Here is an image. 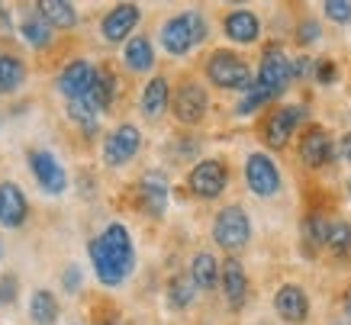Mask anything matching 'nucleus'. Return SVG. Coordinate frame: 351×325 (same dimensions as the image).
<instances>
[{
    "mask_svg": "<svg viewBox=\"0 0 351 325\" xmlns=\"http://www.w3.org/2000/svg\"><path fill=\"white\" fill-rule=\"evenodd\" d=\"M267 100H274V94H271V91H265L261 84H248L242 91V100H239V106H235V113H239V116H252L255 110H261Z\"/></svg>",
    "mask_w": 351,
    "mask_h": 325,
    "instance_id": "c756f323",
    "label": "nucleus"
},
{
    "mask_svg": "<svg viewBox=\"0 0 351 325\" xmlns=\"http://www.w3.org/2000/svg\"><path fill=\"white\" fill-rule=\"evenodd\" d=\"M348 315H351V296H348Z\"/></svg>",
    "mask_w": 351,
    "mask_h": 325,
    "instance_id": "a19ab883",
    "label": "nucleus"
},
{
    "mask_svg": "<svg viewBox=\"0 0 351 325\" xmlns=\"http://www.w3.org/2000/svg\"><path fill=\"white\" fill-rule=\"evenodd\" d=\"M297 36H300V43L303 45H309V43H316L322 36V29H319V23L316 20H303L300 23V29H297Z\"/></svg>",
    "mask_w": 351,
    "mask_h": 325,
    "instance_id": "72a5a7b5",
    "label": "nucleus"
},
{
    "mask_svg": "<svg viewBox=\"0 0 351 325\" xmlns=\"http://www.w3.org/2000/svg\"><path fill=\"white\" fill-rule=\"evenodd\" d=\"M171 106H174V116H178L181 123H191V126H193V123H200L203 116H206L210 97H206V91H203L200 84L187 81V84L178 87V94H174Z\"/></svg>",
    "mask_w": 351,
    "mask_h": 325,
    "instance_id": "f8f14e48",
    "label": "nucleus"
},
{
    "mask_svg": "<svg viewBox=\"0 0 351 325\" xmlns=\"http://www.w3.org/2000/svg\"><path fill=\"white\" fill-rule=\"evenodd\" d=\"M97 81V68L87 58H75L71 64H64V71L58 74V91L64 100H81L90 94V87Z\"/></svg>",
    "mask_w": 351,
    "mask_h": 325,
    "instance_id": "9d476101",
    "label": "nucleus"
},
{
    "mask_svg": "<svg viewBox=\"0 0 351 325\" xmlns=\"http://www.w3.org/2000/svg\"><path fill=\"white\" fill-rule=\"evenodd\" d=\"M29 216V200L20 190V184L3 180L0 184V226L3 229H20Z\"/></svg>",
    "mask_w": 351,
    "mask_h": 325,
    "instance_id": "ddd939ff",
    "label": "nucleus"
},
{
    "mask_svg": "<svg viewBox=\"0 0 351 325\" xmlns=\"http://www.w3.org/2000/svg\"><path fill=\"white\" fill-rule=\"evenodd\" d=\"M0 26L10 29V10H3V7H0Z\"/></svg>",
    "mask_w": 351,
    "mask_h": 325,
    "instance_id": "ea45409f",
    "label": "nucleus"
},
{
    "mask_svg": "<svg viewBox=\"0 0 351 325\" xmlns=\"http://www.w3.org/2000/svg\"><path fill=\"white\" fill-rule=\"evenodd\" d=\"M138 145H142V132L132 123H123L104 142V161L110 168H119V165H126V161H132L138 155Z\"/></svg>",
    "mask_w": 351,
    "mask_h": 325,
    "instance_id": "1a4fd4ad",
    "label": "nucleus"
},
{
    "mask_svg": "<svg viewBox=\"0 0 351 325\" xmlns=\"http://www.w3.org/2000/svg\"><path fill=\"white\" fill-rule=\"evenodd\" d=\"M29 319L36 325H55L58 322V303L49 290H36L29 300Z\"/></svg>",
    "mask_w": 351,
    "mask_h": 325,
    "instance_id": "a878e982",
    "label": "nucleus"
},
{
    "mask_svg": "<svg viewBox=\"0 0 351 325\" xmlns=\"http://www.w3.org/2000/svg\"><path fill=\"white\" fill-rule=\"evenodd\" d=\"M229 184V171H226L223 161H216V158H206V161H197L187 174V187H191L193 197L200 200H213L219 197Z\"/></svg>",
    "mask_w": 351,
    "mask_h": 325,
    "instance_id": "39448f33",
    "label": "nucleus"
},
{
    "mask_svg": "<svg viewBox=\"0 0 351 325\" xmlns=\"http://www.w3.org/2000/svg\"><path fill=\"white\" fill-rule=\"evenodd\" d=\"M326 245H329L335 254H348L351 252V226L348 222H332Z\"/></svg>",
    "mask_w": 351,
    "mask_h": 325,
    "instance_id": "2f4dec72",
    "label": "nucleus"
},
{
    "mask_svg": "<svg viewBox=\"0 0 351 325\" xmlns=\"http://www.w3.org/2000/svg\"><path fill=\"white\" fill-rule=\"evenodd\" d=\"M20 36L29 49H45V45L52 43V26H49V20H45L43 13H29L20 23Z\"/></svg>",
    "mask_w": 351,
    "mask_h": 325,
    "instance_id": "5701e85b",
    "label": "nucleus"
},
{
    "mask_svg": "<svg viewBox=\"0 0 351 325\" xmlns=\"http://www.w3.org/2000/svg\"><path fill=\"white\" fill-rule=\"evenodd\" d=\"M81 280H84V274H81V267H75V264L62 274V283H64V290H68V293H75L77 287H81Z\"/></svg>",
    "mask_w": 351,
    "mask_h": 325,
    "instance_id": "c9c22d12",
    "label": "nucleus"
},
{
    "mask_svg": "<svg viewBox=\"0 0 351 325\" xmlns=\"http://www.w3.org/2000/svg\"><path fill=\"white\" fill-rule=\"evenodd\" d=\"M138 20H142V10H138L136 3H119V7H113V10L104 16L100 32H104L107 43H123V39L132 36V29H136Z\"/></svg>",
    "mask_w": 351,
    "mask_h": 325,
    "instance_id": "2eb2a0df",
    "label": "nucleus"
},
{
    "mask_svg": "<svg viewBox=\"0 0 351 325\" xmlns=\"http://www.w3.org/2000/svg\"><path fill=\"white\" fill-rule=\"evenodd\" d=\"M193 296H197V283H193L191 274H178V277H171L168 283V300L174 309H187L193 303Z\"/></svg>",
    "mask_w": 351,
    "mask_h": 325,
    "instance_id": "cd10ccee",
    "label": "nucleus"
},
{
    "mask_svg": "<svg viewBox=\"0 0 351 325\" xmlns=\"http://www.w3.org/2000/svg\"><path fill=\"white\" fill-rule=\"evenodd\" d=\"M26 77V64L10 52H0V94H13Z\"/></svg>",
    "mask_w": 351,
    "mask_h": 325,
    "instance_id": "393cba45",
    "label": "nucleus"
},
{
    "mask_svg": "<svg viewBox=\"0 0 351 325\" xmlns=\"http://www.w3.org/2000/svg\"><path fill=\"white\" fill-rule=\"evenodd\" d=\"M290 77H293V62L287 58V52L280 45H271L261 55V68H258V84L271 91L274 97H280L287 91Z\"/></svg>",
    "mask_w": 351,
    "mask_h": 325,
    "instance_id": "423d86ee",
    "label": "nucleus"
},
{
    "mask_svg": "<svg viewBox=\"0 0 351 325\" xmlns=\"http://www.w3.org/2000/svg\"><path fill=\"white\" fill-rule=\"evenodd\" d=\"M206 77L216 87H223V91H245L248 81H252L248 64L235 52H229V49H219V52H213L206 58Z\"/></svg>",
    "mask_w": 351,
    "mask_h": 325,
    "instance_id": "20e7f679",
    "label": "nucleus"
},
{
    "mask_svg": "<svg viewBox=\"0 0 351 325\" xmlns=\"http://www.w3.org/2000/svg\"><path fill=\"white\" fill-rule=\"evenodd\" d=\"M168 104H171L168 81L165 77H152L149 84H145V91H142V113H145V119H161Z\"/></svg>",
    "mask_w": 351,
    "mask_h": 325,
    "instance_id": "aec40b11",
    "label": "nucleus"
},
{
    "mask_svg": "<svg viewBox=\"0 0 351 325\" xmlns=\"http://www.w3.org/2000/svg\"><path fill=\"white\" fill-rule=\"evenodd\" d=\"M329 226L332 222H326V216H319V213L306 216V219H303V241H306V245H326Z\"/></svg>",
    "mask_w": 351,
    "mask_h": 325,
    "instance_id": "7c9ffc66",
    "label": "nucleus"
},
{
    "mask_svg": "<svg viewBox=\"0 0 351 325\" xmlns=\"http://www.w3.org/2000/svg\"><path fill=\"white\" fill-rule=\"evenodd\" d=\"M206 32H210V23H206V16L200 10H184L161 23L158 36L168 55H187L206 39Z\"/></svg>",
    "mask_w": 351,
    "mask_h": 325,
    "instance_id": "f03ea898",
    "label": "nucleus"
},
{
    "mask_svg": "<svg viewBox=\"0 0 351 325\" xmlns=\"http://www.w3.org/2000/svg\"><path fill=\"white\" fill-rule=\"evenodd\" d=\"M123 62L129 71H152L155 64V49H152L149 36H132L123 49Z\"/></svg>",
    "mask_w": 351,
    "mask_h": 325,
    "instance_id": "412c9836",
    "label": "nucleus"
},
{
    "mask_svg": "<svg viewBox=\"0 0 351 325\" xmlns=\"http://www.w3.org/2000/svg\"><path fill=\"white\" fill-rule=\"evenodd\" d=\"M87 252H90L97 280L104 287H119L129 277V271L136 267V245H132V235L123 222H110L107 229L90 241Z\"/></svg>",
    "mask_w": 351,
    "mask_h": 325,
    "instance_id": "f257e3e1",
    "label": "nucleus"
},
{
    "mask_svg": "<svg viewBox=\"0 0 351 325\" xmlns=\"http://www.w3.org/2000/svg\"><path fill=\"white\" fill-rule=\"evenodd\" d=\"M113 97H117V77L110 71H97V81H94V87H90L87 100L94 104L97 113H104V110L113 106Z\"/></svg>",
    "mask_w": 351,
    "mask_h": 325,
    "instance_id": "bb28decb",
    "label": "nucleus"
},
{
    "mask_svg": "<svg viewBox=\"0 0 351 325\" xmlns=\"http://www.w3.org/2000/svg\"><path fill=\"white\" fill-rule=\"evenodd\" d=\"M107 325H117V322H107Z\"/></svg>",
    "mask_w": 351,
    "mask_h": 325,
    "instance_id": "79ce46f5",
    "label": "nucleus"
},
{
    "mask_svg": "<svg viewBox=\"0 0 351 325\" xmlns=\"http://www.w3.org/2000/svg\"><path fill=\"white\" fill-rule=\"evenodd\" d=\"M339 148H341V158H345V161L351 165V132H345V136H341Z\"/></svg>",
    "mask_w": 351,
    "mask_h": 325,
    "instance_id": "58836bf2",
    "label": "nucleus"
},
{
    "mask_svg": "<svg viewBox=\"0 0 351 325\" xmlns=\"http://www.w3.org/2000/svg\"><path fill=\"white\" fill-rule=\"evenodd\" d=\"M223 290L232 309H239L245 303V296H248V277H245V267L235 258H229L223 264Z\"/></svg>",
    "mask_w": 351,
    "mask_h": 325,
    "instance_id": "6ab92c4d",
    "label": "nucleus"
},
{
    "mask_svg": "<svg viewBox=\"0 0 351 325\" xmlns=\"http://www.w3.org/2000/svg\"><path fill=\"white\" fill-rule=\"evenodd\" d=\"M223 29L232 43L252 45L258 39V32H261V23H258V16L252 10H232V13H226Z\"/></svg>",
    "mask_w": 351,
    "mask_h": 325,
    "instance_id": "f3484780",
    "label": "nucleus"
},
{
    "mask_svg": "<svg viewBox=\"0 0 351 325\" xmlns=\"http://www.w3.org/2000/svg\"><path fill=\"white\" fill-rule=\"evenodd\" d=\"M274 309L277 315L284 319V322L290 325H303L309 315V296L303 287H297V283H284L280 290H277L274 296Z\"/></svg>",
    "mask_w": 351,
    "mask_h": 325,
    "instance_id": "4468645a",
    "label": "nucleus"
},
{
    "mask_svg": "<svg viewBox=\"0 0 351 325\" xmlns=\"http://www.w3.org/2000/svg\"><path fill=\"white\" fill-rule=\"evenodd\" d=\"M36 10L43 13L49 26H55V29H71L77 23L75 3H64V0H43V3H36Z\"/></svg>",
    "mask_w": 351,
    "mask_h": 325,
    "instance_id": "b1692460",
    "label": "nucleus"
},
{
    "mask_svg": "<svg viewBox=\"0 0 351 325\" xmlns=\"http://www.w3.org/2000/svg\"><path fill=\"white\" fill-rule=\"evenodd\" d=\"M68 116H71V123L81 126L84 136H94L97 132V110L87 97H81V100H68Z\"/></svg>",
    "mask_w": 351,
    "mask_h": 325,
    "instance_id": "c85d7f7f",
    "label": "nucleus"
},
{
    "mask_svg": "<svg viewBox=\"0 0 351 325\" xmlns=\"http://www.w3.org/2000/svg\"><path fill=\"white\" fill-rule=\"evenodd\" d=\"M309 71H316V64L309 62V58H297L293 62V77H306Z\"/></svg>",
    "mask_w": 351,
    "mask_h": 325,
    "instance_id": "4c0bfd02",
    "label": "nucleus"
},
{
    "mask_svg": "<svg viewBox=\"0 0 351 325\" xmlns=\"http://www.w3.org/2000/svg\"><path fill=\"white\" fill-rule=\"evenodd\" d=\"M191 277L200 290H213L216 283H219V277H223V267H219V261L210 252H200L191 261Z\"/></svg>",
    "mask_w": 351,
    "mask_h": 325,
    "instance_id": "4be33fe9",
    "label": "nucleus"
},
{
    "mask_svg": "<svg viewBox=\"0 0 351 325\" xmlns=\"http://www.w3.org/2000/svg\"><path fill=\"white\" fill-rule=\"evenodd\" d=\"M245 184L255 197H274L280 190V171L267 152H252L245 161Z\"/></svg>",
    "mask_w": 351,
    "mask_h": 325,
    "instance_id": "0eeeda50",
    "label": "nucleus"
},
{
    "mask_svg": "<svg viewBox=\"0 0 351 325\" xmlns=\"http://www.w3.org/2000/svg\"><path fill=\"white\" fill-rule=\"evenodd\" d=\"M306 116V106H280L274 113L267 116V126H265V142L271 148H284L293 136V129L300 126V119Z\"/></svg>",
    "mask_w": 351,
    "mask_h": 325,
    "instance_id": "9b49d317",
    "label": "nucleus"
},
{
    "mask_svg": "<svg viewBox=\"0 0 351 325\" xmlns=\"http://www.w3.org/2000/svg\"><path fill=\"white\" fill-rule=\"evenodd\" d=\"M16 300V277H0V306H10Z\"/></svg>",
    "mask_w": 351,
    "mask_h": 325,
    "instance_id": "f704fd0d",
    "label": "nucleus"
},
{
    "mask_svg": "<svg viewBox=\"0 0 351 325\" xmlns=\"http://www.w3.org/2000/svg\"><path fill=\"white\" fill-rule=\"evenodd\" d=\"M316 81H319V84H332V81H335V64L316 62Z\"/></svg>",
    "mask_w": 351,
    "mask_h": 325,
    "instance_id": "e433bc0d",
    "label": "nucleus"
},
{
    "mask_svg": "<svg viewBox=\"0 0 351 325\" xmlns=\"http://www.w3.org/2000/svg\"><path fill=\"white\" fill-rule=\"evenodd\" d=\"M138 197H142V206L152 213V216H161L168 210V180L158 171H149L142 184H138Z\"/></svg>",
    "mask_w": 351,
    "mask_h": 325,
    "instance_id": "a211bd4d",
    "label": "nucleus"
},
{
    "mask_svg": "<svg viewBox=\"0 0 351 325\" xmlns=\"http://www.w3.org/2000/svg\"><path fill=\"white\" fill-rule=\"evenodd\" d=\"M213 239L219 248L226 252H239L248 245L252 239V222H248V213L242 206H223L216 213V222H213Z\"/></svg>",
    "mask_w": 351,
    "mask_h": 325,
    "instance_id": "7ed1b4c3",
    "label": "nucleus"
},
{
    "mask_svg": "<svg viewBox=\"0 0 351 325\" xmlns=\"http://www.w3.org/2000/svg\"><path fill=\"white\" fill-rule=\"evenodd\" d=\"M322 10L332 23H351V0H326Z\"/></svg>",
    "mask_w": 351,
    "mask_h": 325,
    "instance_id": "473e14b6",
    "label": "nucleus"
},
{
    "mask_svg": "<svg viewBox=\"0 0 351 325\" xmlns=\"http://www.w3.org/2000/svg\"><path fill=\"white\" fill-rule=\"evenodd\" d=\"M300 158L306 168H322L329 165L332 158V142H329V132L319 126H313L303 132V142H300Z\"/></svg>",
    "mask_w": 351,
    "mask_h": 325,
    "instance_id": "dca6fc26",
    "label": "nucleus"
},
{
    "mask_svg": "<svg viewBox=\"0 0 351 325\" xmlns=\"http://www.w3.org/2000/svg\"><path fill=\"white\" fill-rule=\"evenodd\" d=\"M26 161H29L32 178L39 180V187H43L45 193L62 197L64 190H68V174H64L62 161H58L52 152H45V148H32L29 155H26Z\"/></svg>",
    "mask_w": 351,
    "mask_h": 325,
    "instance_id": "6e6552de",
    "label": "nucleus"
}]
</instances>
